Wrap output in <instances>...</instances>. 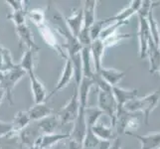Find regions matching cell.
<instances>
[{
    "instance_id": "4dcf8cb0",
    "label": "cell",
    "mask_w": 160,
    "mask_h": 149,
    "mask_svg": "<svg viewBox=\"0 0 160 149\" xmlns=\"http://www.w3.org/2000/svg\"><path fill=\"white\" fill-rule=\"evenodd\" d=\"M28 17L37 27L46 23V13L45 8H34L27 12Z\"/></svg>"
},
{
    "instance_id": "ab89813d",
    "label": "cell",
    "mask_w": 160,
    "mask_h": 149,
    "mask_svg": "<svg viewBox=\"0 0 160 149\" xmlns=\"http://www.w3.org/2000/svg\"><path fill=\"white\" fill-rule=\"evenodd\" d=\"M5 3H7L12 9V12H17V11H23L27 10V4L26 1H22V0H6Z\"/></svg>"
},
{
    "instance_id": "f546056e",
    "label": "cell",
    "mask_w": 160,
    "mask_h": 149,
    "mask_svg": "<svg viewBox=\"0 0 160 149\" xmlns=\"http://www.w3.org/2000/svg\"><path fill=\"white\" fill-rule=\"evenodd\" d=\"M34 51L30 49H27L24 52L23 56L21 58L19 67L23 70L26 74H29L30 72L34 71Z\"/></svg>"
},
{
    "instance_id": "8d00e7d4",
    "label": "cell",
    "mask_w": 160,
    "mask_h": 149,
    "mask_svg": "<svg viewBox=\"0 0 160 149\" xmlns=\"http://www.w3.org/2000/svg\"><path fill=\"white\" fill-rule=\"evenodd\" d=\"M132 35L131 34H122V33H115L112 36H110L108 39H106L103 42L104 44V47L108 48V47H112L117 45L118 42H120L121 40H124V39H128V38H131Z\"/></svg>"
},
{
    "instance_id": "f1b7e54d",
    "label": "cell",
    "mask_w": 160,
    "mask_h": 149,
    "mask_svg": "<svg viewBox=\"0 0 160 149\" xmlns=\"http://www.w3.org/2000/svg\"><path fill=\"white\" fill-rule=\"evenodd\" d=\"M92 133L95 134L98 138H100L101 140H109L113 138V131L112 128L110 126H107L102 123H97L91 128Z\"/></svg>"
},
{
    "instance_id": "7c38bea8",
    "label": "cell",
    "mask_w": 160,
    "mask_h": 149,
    "mask_svg": "<svg viewBox=\"0 0 160 149\" xmlns=\"http://www.w3.org/2000/svg\"><path fill=\"white\" fill-rule=\"evenodd\" d=\"M84 112H85V108L80 107L79 115L74 122L73 130H72V132H70V138L82 143V141H84V138H85L87 130H88Z\"/></svg>"
},
{
    "instance_id": "30bf717a",
    "label": "cell",
    "mask_w": 160,
    "mask_h": 149,
    "mask_svg": "<svg viewBox=\"0 0 160 149\" xmlns=\"http://www.w3.org/2000/svg\"><path fill=\"white\" fill-rule=\"evenodd\" d=\"M15 30H16V34L18 36L20 46H25L27 49H30L34 52L39 51L40 48L36 44L34 37H33V34L28 25L24 24L21 26H17L15 27Z\"/></svg>"
},
{
    "instance_id": "6da1fadb",
    "label": "cell",
    "mask_w": 160,
    "mask_h": 149,
    "mask_svg": "<svg viewBox=\"0 0 160 149\" xmlns=\"http://www.w3.org/2000/svg\"><path fill=\"white\" fill-rule=\"evenodd\" d=\"M45 13H46V20H48L52 24V26L54 27V29L56 30L57 33H59L61 36L65 38L66 44L63 45V47L64 49L67 50L68 57L70 58L75 56V55L80 54L82 47L81 46L77 37H75L73 35V33L69 29L67 23H66L65 17L58 10V8L54 4L49 3L45 7Z\"/></svg>"
},
{
    "instance_id": "e575fe53",
    "label": "cell",
    "mask_w": 160,
    "mask_h": 149,
    "mask_svg": "<svg viewBox=\"0 0 160 149\" xmlns=\"http://www.w3.org/2000/svg\"><path fill=\"white\" fill-rule=\"evenodd\" d=\"M1 53H2V58H3L4 73H6V72H8L10 70H13L14 68L17 67L18 64L14 63L12 55H11V52L9 49L1 47Z\"/></svg>"
},
{
    "instance_id": "ffe728a7",
    "label": "cell",
    "mask_w": 160,
    "mask_h": 149,
    "mask_svg": "<svg viewBox=\"0 0 160 149\" xmlns=\"http://www.w3.org/2000/svg\"><path fill=\"white\" fill-rule=\"evenodd\" d=\"M70 138V132L69 133H50V134H43L39 140H38V144H39L41 149H51L54 145L58 144L59 142L65 139Z\"/></svg>"
},
{
    "instance_id": "f35d334b",
    "label": "cell",
    "mask_w": 160,
    "mask_h": 149,
    "mask_svg": "<svg viewBox=\"0 0 160 149\" xmlns=\"http://www.w3.org/2000/svg\"><path fill=\"white\" fill-rule=\"evenodd\" d=\"M92 81H93V84L98 86V89L101 90V91H112V87H110L108 82L104 81L101 75L98 73H95L92 77Z\"/></svg>"
},
{
    "instance_id": "3957f363",
    "label": "cell",
    "mask_w": 160,
    "mask_h": 149,
    "mask_svg": "<svg viewBox=\"0 0 160 149\" xmlns=\"http://www.w3.org/2000/svg\"><path fill=\"white\" fill-rule=\"evenodd\" d=\"M25 75L27 74L19 67V65L13 70L4 73L3 79L0 82V87L5 92V97H7L10 104H13V90L15 86Z\"/></svg>"
},
{
    "instance_id": "ba28073f",
    "label": "cell",
    "mask_w": 160,
    "mask_h": 149,
    "mask_svg": "<svg viewBox=\"0 0 160 149\" xmlns=\"http://www.w3.org/2000/svg\"><path fill=\"white\" fill-rule=\"evenodd\" d=\"M18 135L21 145H27L31 147L35 143H37V141L39 140V138L43 134L40 131L39 127L37 126V123L33 122L30 123L28 126H26L20 132H18Z\"/></svg>"
},
{
    "instance_id": "c3c4849f",
    "label": "cell",
    "mask_w": 160,
    "mask_h": 149,
    "mask_svg": "<svg viewBox=\"0 0 160 149\" xmlns=\"http://www.w3.org/2000/svg\"><path fill=\"white\" fill-rule=\"evenodd\" d=\"M29 149H41V148H40L39 144H38V142H37V143H35L34 145H32L31 147H29Z\"/></svg>"
},
{
    "instance_id": "603a6c76",
    "label": "cell",
    "mask_w": 160,
    "mask_h": 149,
    "mask_svg": "<svg viewBox=\"0 0 160 149\" xmlns=\"http://www.w3.org/2000/svg\"><path fill=\"white\" fill-rule=\"evenodd\" d=\"M102 78L106 81L110 87H115L118 82L124 78L126 75V72L118 71L115 69H104L102 68L101 71L98 72Z\"/></svg>"
},
{
    "instance_id": "816d5d0a",
    "label": "cell",
    "mask_w": 160,
    "mask_h": 149,
    "mask_svg": "<svg viewBox=\"0 0 160 149\" xmlns=\"http://www.w3.org/2000/svg\"><path fill=\"white\" fill-rule=\"evenodd\" d=\"M159 149H160V147H159Z\"/></svg>"
},
{
    "instance_id": "9a60e30c",
    "label": "cell",
    "mask_w": 160,
    "mask_h": 149,
    "mask_svg": "<svg viewBox=\"0 0 160 149\" xmlns=\"http://www.w3.org/2000/svg\"><path fill=\"white\" fill-rule=\"evenodd\" d=\"M69 29L75 37H78L80 31L84 24V16H82V6L73 10V13L65 18Z\"/></svg>"
},
{
    "instance_id": "e0dca14e",
    "label": "cell",
    "mask_w": 160,
    "mask_h": 149,
    "mask_svg": "<svg viewBox=\"0 0 160 149\" xmlns=\"http://www.w3.org/2000/svg\"><path fill=\"white\" fill-rule=\"evenodd\" d=\"M37 126L39 127L42 134H50L55 133L59 126L61 125V121L58 114H51L49 117L43 118L39 121H36Z\"/></svg>"
},
{
    "instance_id": "9c48e42d",
    "label": "cell",
    "mask_w": 160,
    "mask_h": 149,
    "mask_svg": "<svg viewBox=\"0 0 160 149\" xmlns=\"http://www.w3.org/2000/svg\"><path fill=\"white\" fill-rule=\"evenodd\" d=\"M74 77H75V72H74L73 64H72L70 59H67L66 60V63L64 65L62 74H61V76H60V79L57 82V85L55 86L54 90L52 91V92L50 93V95L48 96V97L56 95V93L59 92L61 90L65 89V87L71 82V81L74 79Z\"/></svg>"
},
{
    "instance_id": "d6986e66",
    "label": "cell",
    "mask_w": 160,
    "mask_h": 149,
    "mask_svg": "<svg viewBox=\"0 0 160 149\" xmlns=\"http://www.w3.org/2000/svg\"><path fill=\"white\" fill-rule=\"evenodd\" d=\"M147 57L149 59V73L154 75L160 68V47L154 44L151 37L148 43Z\"/></svg>"
},
{
    "instance_id": "ac0fdd59",
    "label": "cell",
    "mask_w": 160,
    "mask_h": 149,
    "mask_svg": "<svg viewBox=\"0 0 160 149\" xmlns=\"http://www.w3.org/2000/svg\"><path fill=\"white\" fill-rule=\"evenodd\" d=\"M97 0H86L82 6V16H84V24L82 28L90 29L92 25L96 22V8Z\"/></svg>"
},
{
    "instance_id": "bcb514c9",
    "label": "cell",
    "mask_w": 160,
    "mask_h": 149,
    "mask_svg": "<svg viewBox=\"0 0 160 149\" xmlns=\"http://www.w3.org/2000/svg\"><path fill=\"white\" fill-rule=\"evenodd\" d=\"M1 45H0V72L4 73V65H3V58H2V53H1Z\"/></svg>"
},
{
    "instance_id": "f6af8a7d",
    "label": "cell",
    "mask_w": 160,
    "mask_h": 149,
    "mask_svg": "<svg viewBox=\"0 0 160 149\" xmlns=\"http://www.w3.org/2000/svg\"><path fill=\"white\" fill-rule=\"evenodd\" d=\"M108 149H121V140L119 137H117L113 142L110 144V147Z\"/></svg>"
},
{
    "instance_id": "2e32d148",
    "label": "cell",
    "mask_w": 160,
    "mask_h": 149,
    "mask_svg": "<svg viewBox=\"0 0 160 149\" xmlns=\"http://www.w3.org/2000/svg\"><path fill=\"white\" fill-rule=\"evenodd\" d=\"M112 95L117 101V103L119 107H123L125 106V103H128V102L132 101L133 98L137 97V91L136 89L133 90H125L122 87H119L118 86L112 87Z\"/></svg>"
},
{
    "instance_id": "f907efd6",
    "label": "cell",
    "mask_w": 160,
    "mask_h": 149,
    "mask_svg": "<svg viewBox=\"0 0 160 149\" xmlns=\"http://www.w3.org/2000/svg\"><path fill=\"white\" fill-rule=\"evenodd\" d=\"M158 73H159V74H160V68H159V69H158Z\"/></svg>"
},
{
    "instance_id": "7402d4cb",
    "label": "cell",
    "mask_w": 160,
    "mask_h": 149,
    "mask_svg": "<svg viewBox=\"0 0 160 149\" xmlns=\"http://www.w3.org/2000/svg\"><path fill=\"white\" fill-rule=\"evenodd\" d=\"M27 112L29 113L31 122H36V121H39L49 117V115H51L53 110L50 107L47 106L46 102H43V103H35Z\"/></svg>"
},
{
    "instance_id": "5bb4252c",
    "label": "cell",
    "mask_w": 160,
    "mask_h": 149,
    "mask_svg": "<svg viewBox=\"0 0 160 149\" xmlns=\"http://www.w3.org/2000/svg\"><path fill=\"white\" fill-rule=\"evenodd\" d=\"M104 49H106V47H104V44L102 40L97 39L92 42L90 50H91L92 66H93V71H95V73H98V72L101 71V69L102 68V62Z\"/></svg>"
},
{
    "instance_id": "83f0119b",
    "label": "cell",
    "mask_w": 160,
    "mask_h": 149,
    "mask_svg": "<svg viewBox=\"0 0 160 149\" xmlns=\"http://www.w3.org/2000/svg\"><path fill=\"white\" fill-rule=\"evenodd\" d=\"M153 9L154 7L149 11L147 16V23H148V27H149V32H150V36L151 39L153 40L154 44L156 46L160 47V31H159V25L157 23V21L154 17L153 14Z\"/></svg>"
},
{
    "instance_id": "277c9868",
    "label": "cell",
    "mask_w": 160,
    "mask_h": 149,
    "mask_svg": "<svg viewBox=\"0 0 160 149\" xmlns=\"http://www.w3.org/2000/svg\"><path fill=\"white\" fill-rule=\"evenodd\" d=\"M80 112V101H79V92L78 87H75L74 93L72 95L70 101L65 107L57 113L60 118L61 124H68L71 122H75L79 115Z\"/></svg>"
},
{
    "instance_id": "681fc988",
    "label": "cell",
    "mask_w": 160,
    "mask_h": 149,
    "mask_svg": "<svg viewBox=\"0 0 160 149\" xmlns=\"http://www.w3.org/2000/svg\"><path fill=\"white\" fill-rule=\"evenodd\" d=\"M3 76H4V73H2V72H0V82H1V80L3 79Z\"/></svg>"
},
{
    "instance_id": "d590c367",
    "label": "cell",
    "mask_w": 160,
    "mask_h": 149,
    "mask_svg": "<svg viewBox=\"0 0 160 149\" xmlns=\"http://www.w3.org/2000/svg\"><path fill=\"white\" fill-rule=\"evenodd\" d=\"M6 18L10 21H12L15 24V27L21 26L26 24V18H27V10L23 11H17V12H11L6 16Z\"/></svg>"
},
{
    "instance_id": "484cf974",
    "label": "cell",
    "mask_w": 160,
    "mask_h": 149,
    "mask_svg": "<svg viewBox=\"0 0 160 149\" xmlns=\"http://www.w3.org/2000/svg\"><path fill=\"white\" fill-rule=\"evenodd\" d=\"M13 130L16 132H20L22 129H24L26 126H28L31 123V119L29 117L28 112L20 110L17 113H15L12 122Z\"/></svg>"
},
{
    "instance_id": "52a82bcc",
    "label": "cell",
    "mask_w": 160,
    "mask_h": 149,
    "mask_svg": "<svg viewBox=\"0 0 160 149\" xmlns=\"http://www.w3.org/2000/svg\"><path fill=\"white\" fill-rule=\"evenodd\" d=\"M138 16V21H139V28H138V36L139 39V58L142 60L147 57V51H148V43H149L150 39V32H149V27H148L147 19L143 18L141 16Z\"/></svg>"
},
{
    "instance_id": "4fadbf2b",
    "label": "cell",
    "mask_w": 160,
    "mask_h": 149,
    "mask_svg": "<svg viewBox=\"0 0 160 149\" xmlns=\"http://www.w3.org/2000/svg\"><path fill=\"white\" fill-rule=\"evenodd\" d=\"M125 134L138 139L141 144L140 149H159L160 147V132L150 133L147 135H139L133 133V132L128 131L125 132Z\"/></svg>"
},
{
    "instance_id": "44dd1931",
    "label": "cell",
    "mask_w": 160,
    "mask_h": 149,
    "mask_svg": "<svg viewBox=\"0 0 160 149\" xmlns=\"http://www.w3.org/2000/svg\"><path fill=\"white\" fill-rule=\"evenodd\" d=\"M81 61H82V78L92 79L95 71H93L92 60L91 55L90 47H82L81 51Z\"/></svg>"
},
{
    "instance_id": "1f68e13d",
    "label": "cell",
    "mask_w": 160,
    "mask_h": 149,
    "mask_svg": "<svg viewBox=\"0 0 160 149\" xmlns=\"http://www.w3.org/2000/svg\"><path fill=\"white\" fill-rule=\"evenodd\" d=\"M126 24H128V21H126V22H112V23L108 24L102 29L98 39L102 40V41H104L106 39H108V38H109L110 36L115 34V33H117V30L119 28V27L126 25Z\"/></svg>"
},
{
    "instance_id": "5b68a950",
    "label": "cell",
    "mask_w": 160,
    "mask_h": 149,
    "mask_svg": "<svg viewBox=\"0 0 160 149\" xmlns=\"http://www.w3.org/2000/svg\"><path fill=\"white\" fill-rule=\"evenodd\" d=\"M38 30H39V33L42 35L43 40L45 41V43L49 47L53 49L62 59L64 60L69 59L67 52H65L63 45L60 44L59 41L57 40L56 36H55V31L51 28V26H49L48 24L45 23L41 26H38Z\"/></svg>"
},
{
    "instance_id": "74e56055",
    "label": "cell",
    "mask_w": 160,
    "mask_h": 149,
    "mask_svg": "<svg viewBox=\"0 0 160 149\" xmlns=\"http://www.w3.org/2000/svg\"><path fill=\"white\" fill-rule=\"evenodd\" d=\"M77 39L80 42L82 47H91L92 45V39L90 36V29H86V28H82L80 31Z\"/></svg>"
},
{
    "instance_id": "7dc6e473",
    "label": "cell",
    "mask_w": 160,
    "mask_h": 149,
    "mask_svg": "<svg viewBox=\"0 0 160 149\" xmlns=\"http://www.w3.org/2000/svg\"><path fill=\"white\" fill-rule=\"evenodd\" d=\"M5 97V92L0 87V104L2 103V101H3V98Z\"/></svg>"
},
{
    "instance_id": "4316f807",
    "label": "cell",
    "mask_w": 160,
    "mask_h": 149,
    "mask_svg": "<svg viewBox=\"0 0 160 149\" xmlns=\"http://www.w3.org/2000/svg\"><path fill=\"white\" fill-rule=\"evenodd\" d=\"M85 120L88 128H92L93 125L98 123V119L102 114H104L98 107H87L85 108Z\"/></svg>"
},
{
    "instance_id": "8992f818",
    "label": "cell",
    "mask_w": 160,
    "mask_h": 149,
    "mask_svg": "<svg viewBox=\"0 0 160 149\" xmlns=\"http://www.w3.org/2000/svg\"><path fill=\"white\" fill-rule=\"evenodd\" d=\"M98 107L102 112L108 115L113 120L115 114H117L118 106L117 103V101L112 95V91H101L98 90Z\"/></svg>"
},
{
    "instance_id": "d6a6232c",
    "label": "cell",
    "mask_w": 160,
    "mask_h": 149,
    "mask_svg": "<svg viewBox=\"0 0 160 149\" xmlns=\"http://www.w3.org/2000/svg\"><path fill=\"white\" fill-rule=\"evenodd\" d=\"M133 14H136L135 11L130 6H128V7L122 9L121 11H119V12L117 13L115 15L110 16V17H108L107 19L109 23H112V22H126L128 19L130 18Z\"/></svg>"
},
{
    "instance_id": "d4e9b609",
    "label": "cell",
    "mask_w": 160,
    "mask_h": 149,
    "mask_svg": "<svg viewBox=\"0 0 160 149\" xmlns=\"http://www.w3.org/2000/svg\"><path fill=\"white\" fill-rule=\"evenodd\" d=\"M21 143L18 132L12 130L10 133L0 137V149H19Z\"/></svg>"
},
{
    "instance_id": "836d02e7",
    "label": "cell",
    "mask_w": 160,
    "mask_h": 149,
    "mask_svg": "<svg viewBox=\"0 0 160 149\" xmlns=\"http://www.w3.org/2000/svg\"><path fill=\"white\" fill-rule=\"evenodd\" d=\"M108 24H109V22L108 19H102V20H96V22L92 25L90 28V36L92 41H95L100 38V35L102 31V29L106 27Z\"/></svg>"
},
{
    "instance_id": "7a4b0ae2",
    "label": "cell",
    "mask_w": 160,
    "mask_h": 149,
    "mask_svg": "<svg viewBox=\"0 0 160 149\" xmlns=\"http://www.w3.org/2000/svg\"><path fill=\"white\" fill-rule=\"evenodd\" d=\"M160 101V96L158 92H153L149 95L145 96L144 97H135L132 101L125 103L123 108L128 112H141L144 114V122L145 124H148L149 118L152 112Z\"/></svg>"
},
{
    "instance_id": "ee69618b",
    "label": "cell",
    "mask_w": 160,
    "mask_h": 149,
    "mask_svg": "<svg viewBox=\"0 0 160 149\" xmlns=\"http://www.w3.org/2000/svg\"><path fill=\"white\" fill-rule=\"evenodd\" d=\"M141 4H142V1L141 0H133V1H131L129 6L135 11V13L137 14V12L139 11L140 7H141Z\"/></svg>"
},
{
    "instance_id": "60d3db41",
    "label": "cell",
    "mask_w": 160,
    "mask_h": 149,
    "mask_svg": "<svg viewBox=\"0 0 160 149\" xmlns=\"http://www.w3.org/2000/svg\"><path fill=\"white\" fill-rule=\"evenodd\" d=\"M13 130V126L11 122H6V121L0 120V137L10 133Z\"/></svg>"
},
{
    "instance_id": "8fae6325",
    "label": "cell",
    "mask_w": 160,
    "mask_h": 149,
    "mask_svg": "<svg viewBox=\"0 0 160 149\" xmlns=\"http://www.w3.org/2000/svg\"><path fill=\"white\" fill-rule=\"evenodd\" d=\"M27 75L29 76V80L31 84V92L33 93V98H34L35 103L45 102L48 97L46 87H44L42 82L36 77L34 71L30 72V73Z\"/></svg>"
},
{
    "instance_id": "7bdbcfd3",
    "label": "cell",
    "mask_w": 160,
    "mask_h": 149,
    "mask_svg": "<svg viewBox=\"0 0 160 149\" xmlns=\"http://www.w3.org/2000/svg\"><path fill=\"white\" fill-rule=\"evenodd\" d=\"M82 144L78 141H76L74 139L69 138V143H68V147L67 149H82Z\"/></svg>"
},
{
    "instance_id": "b9f144b4",
    "label": "cell",
    "mask_w": 160,
    "mask_h": 149,
    "mask_svg": "<svg viewBox=\"0 0 160 149\" xmlns=\"http://www.w3.org/2000/svg\"><path fill=\"white\" fill-rule=\"evenodd\" d=\"M138 125H139L138 118L130 115V117L128 119V126H126V132H128V131L132 132L133 130L137 129V128H138Z\"/></svg>"
},
{
    "instance_id": "cb8c5ba5",
    "label": "cell",
    "mask_w": 160,
    "mask_h": 149,
    "mask_svg": "<svg viewBox=\"0 0 160 149\" xmlns=\"http://www.w3.org/2000/svg\"><path fill=\"white\" fill-rule=\"evenodd\" d=\"M93 84L92 79H88V78H82L80 85L77 87H78V92H79V101H80V107L82 108H86L88 107V102H89V95L91 89L92 87Z\"/></svg>"
}]
</instances>
